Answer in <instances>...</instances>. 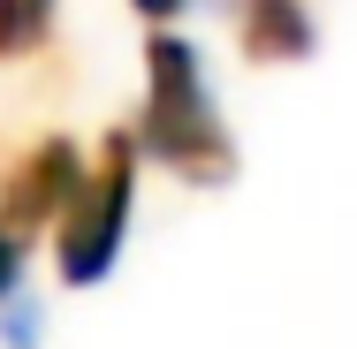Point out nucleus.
Returning a JSON list of instances; mask_svg holds the SVG:
<instances>
[{
	"label": "nucleus",
	"instance_id": "obj_1",
	"mask_svg": "<svg viewBox=\"0 0 357 349\" xmlns=\"http://www.w3.org/2000/svg\"><path fill=\"white\" fill-rule=\"evenodd\" d=\"M137 152H152L167 175L220 190L236 175V137L213 107V84H206V54L175 31H160L144 46V114H137Z\"/></svg>",
	"mask_w": 357,
	"mask_h": 349
},
{
	"label": "nucleus",
	"instance_id": "obj_2",
	"mask_svg": "<svg viewBox=\"0 0 357 349\" xmlns=\"http://www.w3.org/2000/svg\"><path fill=\"white\" fill-rule=\"evenodd\" d=\"M130 212H137V137L114 130L99 144V160H84V183L54 220V266L69 288H99L114 274L130 243Z\"/></svg>",
	"mask_w": 357,
	"mask_h": 349
},
{
	"label": "nucleus",
	"instance_id": "obj_3",
	"mask_svg": "<svg viewBox=\"0 0 357 349\" xmlns=\"http://www.w3.org/2000/svg\"><path fill=\"white\" fill-rule=\"evenodd\" d=\"M76 183H84V152H76V137H38L31 152H15V167L0 175V228L23 235V228L61 220V205L76 198Z\"/></svg>",
	"mask_w": 357,
	"mask_h": 349
},
{
	"label": "nucleus",
	"instance_id": "obj_4",
	"mask_svg": "<svg viewBox=\"0 0 357 349\" xmlns=\"http://www.w3.org/2000/svg\"><path fill=\"white\" fill-rule=\"evenodd\" d=\"M236 38H243L251 61L274 69V61H312L319 23H312L304 0H236Z\"/></svg>",
	"mask_w": 357,
	"mask_h": 349
},
{
	"label": "nucleus",
	"instance_id": "obj_5",
	"mask_svg": "<svg viewBox=\"0 0 357 349\" xmlns=\"http://www.w3.org/2000/svg\"><path fill=\"white\" fill-rule=\"evenodd\" d=\"M54 8L61 0H0V61H23L54 38Z\"/></svg>",
	"mask_w": 357,
	"mask_h": 349
},
{
	"label": "nucleus",
	"instance_id": "obj_6",
	"mask_svg": "<svg viewBox=\"0 0 357 349\" xmlns=\"http://www.w3.org/2000/svg\"><path fill=\"white\" fill-rule=\"evenodd\" d=\"M0 342H8V349H38V304H31V296L0 319Z\"/></svg>",
	"mask_w": 357,
	"mask_h": 349
},
{
	"label": "nucleus",
	"instance_id": "obj_7",
	"mask_svg": "<svg viewBox=\"0 0 357 349\" xmlns=\"http://www.w3.org/2000/svg\"><path fill=\"white\" fill-rule=\"evenodd\" d=\"M15 281H23V235H8V228H0V304L15 296Z\"/></svg>",
	"mask_w": 357,
	"mask_h": 349
},
{
	"label": "nucleus",
	"instance_id": "obj_8",
	"mask_svg": "<svg viewBox=\"0 0 357 349\" xmlns=\"http://www.w3.org/2000/svg\"><path fill=\"white\" fill-rule=\"evenodd\" d=\"M130 8H137L144 23H175V15H183V8H190V0H130Z\"/></svg>",
	"mask_w": 357,
	"mask_h": 349
}]
</instances>
